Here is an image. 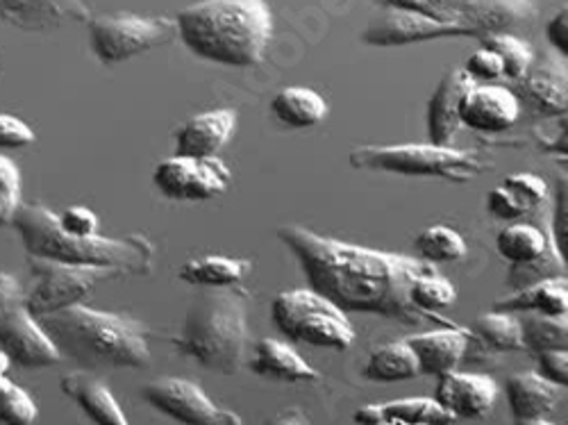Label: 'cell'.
<instances>
[{"label": "cell", "instance_id": "f907efd6", "mask_svg": "<svg viewBox=\"0 0 568 425\" xmlns=\"http://www.w3.org/2000/svg\"><path fill=\"white\" fill-rule=\"evenodd\" d=\"M516 425H555V423L546 418H535V421H516Z\"/></svg>", "mask_w": 568, "mask_h": 425}, {"label": "cell", "instance_id": "bcb514c9", "mask_svg": "<svg viewBox=\"0 0 568 425\" xmlns=\"http://www.w3.org/2000/svg\"><path fill=\"white\" fill-rule=\"evenodd\" d=\"M21 305H23L21 282L14 275L0 271V318L10 314L12 310L21 307Z\"/></svg>", "mask_w": 568, "mask_h": 425}, {"label": "cell", "instance_id": "3957f363", "mask_svg": "<svg viewBox=\"0 0 568 425\" xmlns=\"http://www.w3.org/2000/svg\"><path fill=\"white\" fill-rule=\"evenodd\" d=\"M178 37L194 55L232 67H257L273 37L266 0H201L175 17Z\"/></svg>", "mask_w": 568, "mask_h": 425}, {"label": "cell", "instance_id": "603a6c76", "mask_svg": "<svg viewBox=\"0 0 568 425\" xmlns=\"http://www.w3.org/2000/svg\"><path fill=\"white\" fill-rule=\"evenodd\" d=\"M505 394L516 421L546 418L559 401V387L535 371L514 373L505 385Z\"/></svg>", "mask_w": 568, "mask_h": 425}, {"label": "cell", "instance_id": "2e32d148", "mask_svg": "<svg viewBox=\"0 0 568 425\" xmlns=\"http://www.w3.org/2000/svg\"><path fill=\"white\" fill-rule=\"evenodd\" d=\"M520 117L518 101L507 84L473 82L459 99V123L476 130L498 134L509 130Z\"/></svg>", "mask_w": 568, "mask_h": 425}, {"label": "cell", "instance_id": "f1b7e54d", "mask_svg": "<svg viewBox=\"0 0 568 425\" xmlns=\"http://www.w3.org/2000/svg\"><path fill=\"white\" fill-rule=\"evenodd\" d=\"M273 117L287 128H314L327 117V103L310 87H287L271 101Z\"/></svg>", "mask_w": 568, "mask_h": 425}, {"label": "cell", "instance_id": "5bb4252c", "mask_svg": "<svg viewBox=\"0 0 568 425\" xmlns=\"http://www.w3.org/2000/svg\"><path fill=\"white\" fill-rule=\"evenodd\" d=\"M444 37H468V32L430 14L400 8H385L383 12H377L362 32L364 43L377 45V49H392V45L420 43Z\"/></svg>", "mask_w": 568, "mask_h": 425}, {"label": "cell", "instance_id": "ee69618b", "mask_svg": "<svg viewBox=\"0 0 568 425\" xmlns=\"http://www.w3.org/2000/svg\"><path fill=\"white\" fill-rule=\"evenodd\" d=\"M34 130L19 117L0 114V149L17 151L34 144Z\"/></svg>", "mask_w": 568, "mask_h": 425}, {"label": "cell", "instance_id": "f5cc1de1", "mask_svg": "<svg viewBox=\"0 0 568 425\" xmlns=\"http://www.w3.org/2000/svg\"><path fill=\"white\" fill-rule=\"evenodd\" d=\"M381 425H409V423H400V421H383Z\"/></svg>", "mask_w": 568, "mask_h": 425}, {"label": "cell", "instance_id": "b9f144b4", "mask_svg": "<svg viewBox=\"0 0 568 425\" xmlns=\"http://www.w3.org/2000/svg\"><path fill=\"white\" fill-rule=\"evenodd\" d=\"M462 69L466 71V75L473 82H478V84H491V82L503 80V62L489 49H480V51L473 53Z\"/></svg>", "mask_w": 568, "mask_h": 425}, {"label": "cell", "instance_id": "44dd1931", "mask_svg": "<svg viewBox=\"0 0 568 425\" xmlns=\"http://www.w3.org/2000/svg\"><path fill=\"white\" fill-rule=\"evenodd\" d=\"M473 84L464 69L448 71L437 84L433 99L428 103V139L435 146H450L455 134L459 132V99Z\"/></svg>", "mask_w": 568, "mask_h": 425}, {"label": "cell", "instance_id": "d6986e66", "mask_svg": "<svg viewBox=\"0 0 568 425\" xmlns=\"http://www.w3.org/2000/svg\"><path fill=\"white\" fill-rule=\"evenodd\" d=\"M236 128V112L221 108L212 112H203L189 119L175 132V155L182 158H216L221 149L227 144Z\"/></svg>", "mask_w": 568, "mask_h": 425}, {"label": "cell", "instance_id": "8992f818", "mask_svg": "<svg viewBox=\"0 0 568 425\" xmlns=\"http://www.w3.org/2000/svg\"><path fill=\"white\" fill-rule=\"evenodd\" d=\"M353 169L392 173L403 178H439L457 184L476 180L491 164L476 153L435 144H396V146H357L348 155Z\"/></svg>", "mask_w": 568, "mask_h": 425}, {"label": "cell", "instance_id": "7402d4cb", "mask_svg": "<svg viewBox=\"0 0 568 425\" xmlns=\"http://www.w3.org/2000/svg\"><path fill=\"white\" fill-rule=\"evenodd\" d=\"M62 392L80 405L93 425H130L112 392L89 373H69L62 381Z\"/></svg>", "mask_w": 568, "mask_h": 425}, {"label": "cell", "instance_id": "ffe728a7", "mask_svg": "<svg viewBox=\"0 0 568 425\" xmlns=\"http://www.w3.org/2000/svg\"><path fill=\"white\" fill-rule=\"evenodd\" d=\"M468 337L464 327H442L433 330V333H423L405 340V344L412 348L418 362V373L442 377L459 366L468 351Z\"/></svg>", "mask_w": 568, "mask_h": 425}, {"label": "cell", "instance_id": "74e56055", "mask_svg": "<svg viewBox=\"0 0 568 425\" xmlns=\"http://www.w3.org/2000/svg\"><path fill=\"white\" fill-rule=\"evenodd\" d=\"M21 208V171L8 155L0 153V227L12 225Z\"/></svg>", "mask_w": 568, "mask_h": 425}, {"label": "cell", "instance_id": "9c48e42d", "mask_svg": "<svg viewBox=\"0 0 568 425\" xmlns=\"http://www.w3.org/2000/svg\"><path fill=\"white\" fill-rule=\"evenodd\" d=\"M89 45L93 55L103 64H121L141 53L178 39V26L173 17H141V14H105L89 17Z\"/></svg>", "mask_w": 568, "mask_h": 425}, {"label": "cell", "instance_id": "d590c367", "mask_svg": "<svg viewBox=\"0 0 568 425\" xmlns=\"http://www.w3.org/2000/svg\"><path fill=\"white\" fill-rule=\"evenodd\" d=\"M566 269H568V262L559 255V251L555 246H550V251L532 264L509 266V273H507L505 282H507L509 290L518 292V290H526V287L535 285V282H541V280L566 277Z\"/></svg>", "mask_w": 568, "mask_h": 425}, {"label": "cell", "instance_id": "7a4b0ae2", "mask_svg": "<svg viewBox=\"0 0 568 425\" xmlns=\"http://www.w3.org/2000/svg\"><path fill=\"white\" fill-rule=\"evenodd\" d=\"M60 360L84 371L146 368L151 364L144 321L128 314L91 310L82 303L37 318Z\"/></svg>", "mask_w": 568, "mask_h": 425}, {"label": "cell", "instance_id": "8fae6325", "mask_svg": "<svg viewBox=\"0 0 568 425\" xmlns=\"http://www.w3.org/2000/svg\"><path fill=\"white\" fill-rule=\"evenodd\" d=\"M518 101L520 112L532 119H559L568 108V71L566 58L555 51H544L532 58L528 71L514 82H507Z\"/></svg>", "mask_w": 568, "mask_h": 425}, {"label": "cell", "instance_id": "6da1fadb", "mask_svg": "<svg viewBox=\"0 0 568 425\" xmlns=\"http://www.w3.org/2000/svg\"><path fill=\"white\" fill-rule=\"evenodd\" d=\"M277 240L298 260L307 287L344 314H377L405 325L425 321L448 325L439 314H425L409 301L414 280L435 273L430 264L325 237L301 225L277 227Z\"/></svg>", "mask_w": 568, "mask_h": 425}, {"label": "cell", "instance_id": "cb8c5ba5", "mask_svg": "<svg viewBox=\"0 0 568 425\" xmlns=\"http://www.w3.org/2000/svg\"><path fill=\"white\" fill-rule=\"evenodd\" d=\"M253 373L266 377V381L280 383H316L318 371L312 368L290 344L280 340H262L255 344Z\"/></svg>", "mask_w": 568, "mask_h": 425}, {"label": "cell", "instance_id": "60d3db41", "mask_svg": "<svg viewBox=\"0 0 568 425\" xmlns=\"http://www.w3.org/2000/svg\"><path fill=\"white\" fill-rule=\"evenodd\" d=\"M487 212L494 216V219H500V221H518L524 219L528 214H532L526 203L520 201L514 192H509V189L505 184L491 189L489 196H487Z\"/></svg>", "mask_w": 568, "mask_h": 425}, {"label": "cell", "instance_id": "e0dca14e", "mask_svg": "<svg viewBox=\"0 0 568 425\" xmlns=\"http://www.w3.org/2000/svg\"><path fill=\"white\" fill-rule=\"evenodd\" d=\"M498 383L483 373L450 371L439 377L435 401L457 421H478L491 414L498 401Z\"/></svg>", "mask_w": 568, "mask_h": 425}, {"label": "cell", "instance_id": "836d02e7", "mask_svg": "<svg viewBox=\"0 0 568 425\" xmlns=\"http://www.w3.org/2000/svg\"><path fill=\"white\" fill-rule=\"evenodd\" d=\"M483 49L494 51L503 62V80L514 82L528 71L532 64L535 51L528 41H524L516 34H485L483 37Z\"/></svg>", "mask_w": 568, "mask_h": 425}, {"label": "cell", "instance_id": "e575fe53", "mask_svg": "<svg viewBox=\"0 0 568 425\" xmlns=\"http://www.w3.org/2000/svg\"><path fill=\"white\" fill-rule=\"evenodd\" d=\"M409 301L416 310L425 314H437V310L450 307L457 301V292L453 287V282L437 275L428 273L414 280V285L409 290Z\"/></svg>", "mask_w": 568, "mask_h": 425}, {"label": "cell", "instance_id": "30bf717a", "mask_svg": "<svg viewBox=\"0 0 568 425\" xmlns=\"http://www.w3.org/2000/svg\"><path fill=\"white\" fill-rule=\"evenodd\" d=\"M442 21L455 23L468 37L514 34L539 17L537 0H428Z\"/></svg>", "mask_w": 568, "mask_h": 425}, {"label": "cell", "instance_id": "f546056e", "mask_svg": "<svg viewBox=\"0 0 568 425\" xmlns=\"http://www.w3.org/2000/svg\"><path fill=\"white\" fill-rule=\"evenodd\" d=\"M371 383H403L418 377V362L405 342H392L377 346L362 371Z\"/></svg>", "mask_w": 568, "mask_h": 425}, {"label": "cell", "instance_id": "c3c4849f", "mask_svg": "<svg viewBox=\"0 0 568 425\" xmlns=\"http://www.w3.org/2000/svg\"><path fill=\"white\" fill-rule=\"evenodd\" d=\"M385 8H400V10H414L420 14H430L435 19H439V14L435 12V8L428 3V0H383Z\"/></svg>", "mask_w": 568, "mask_h": 425}, {"label": "cell", "instance_id": "8d00e7d4", "mask_svg": "<svg viewBox=\"0 0 568 425\" xmlns=\"http://www.w3.org/2000/svg\"><path fill=\"white\" fill-rule=\"evenodd\" d=\"M37 414L30 394L14 385L10 377H0V425H32Z\"/></svg>", "mask_w": 568, "mask_h": 425}, {"label": "cell", "instance_id": "4316f807", "mask_svg": "<svg viewBox=\"0 0 568 425\" xmlns=\"http://www.w3.org/2000/svg\"><path fill=\"white\" fill-rule=\"evenodd\" d=\"M251 260H236L225 255H205L182 264L178 277L189 287L201 290H223L236 287L251 273Z\"/></svg>", "mask_w": 568, "mask_h": 425}, {"label": "cell", "instance_id": "f35d334b", "mask_svg": "<svg viewBox=\"0 0 568 425\" xmlns=\"http://www.w3.org/2000/svg\"><path fill=\"white\" fill-rule=\"evenodd\" d=\"M503 184L524 201L530 212L539 210L548 201V184L535 173H511Z\"/></svg>", "mask_w": 568, "mask_h": 425}, {"label": "cell", "instance_id": "7bdbcfd3", "mask_svg": "<svg viewBox=\"0 0 568 425\" xmlns=\"http://www.w3.org/2000/svg\"><path fill=\"white\" fill-rule=\"evenodd\" d=\"M55 216H58V225L67 234H73V237H91V234H99V216L89 208L71 205Z\"/></svg>", "mask_w": 568, "mask_h": 425}, {"label": "cell", "instance_id": "681fc988", "mask_svg": "<svg viewBox=\"0 0 568 425\" xmlns=\"http://www.w3.org/2000/svg\"><path fill=\"white\" fill-rule=\"evenodd\" d=\"M266 425H312V423L305 416V412L292 407V409H282L280 414H275Z\"/></svg>", "mask_w": 568, "mask_h": 425}, {"label": "cell", "instance_id": "816d5d0a", "mask_svg": "<svg viewBox=\"0 0 568 425\" xmlns=\"http://www.w3.org/2000/svg\"><path fill=\"white\" fill-rule=\"evenodd\" d=\"M12 364H10V360L3 355V353H0V377H3L6 373H8V368H10Z\"/></svg>", "mask_w": 568, "mask_h": 425}, {"label": "cell", "instance_id": "4fadbf2b", "mask_svg": "<svg viewBox=\"0 0 568 425\" xmlns=\"http://www.w3.org/2000/svg\"><path fill=\"white\" fill-rule=\"evenodd\" d=\"M141 396L158 412L182 425H242L240 414L219 407L186 377H160L141 387Z\"/></svg>", "mask_w": 568, "mask_h": 425}, {"label": "cell", "instance_id": "d4e9b609", "mask_svg": "<svg viewBox=\"0 0 568 425\" xmlns=\"http://www.w3.org/2000/svg\"><path fill=\"white\" fill-rule=\"evenodd\" d=\"M383 421H400L409 425H453L455 418L435 398H403L385 405H366L355 412V423L381 425Z\"/></svg>", "mask_w": 568, "mask_h": 425}, {"label": "cell", "instance_id": "277c9868", "mask_svg": "<svg viewBox=\"0 0 568 425\" xmlns=\"http://www.w3.org/2000/svg\"><path fill=\"white\" fill-rule=\"evenodd\" d=\"M58 212L41 203H21L12 225L19 232L28 257H43L78 266H108L123 275H149L155 262V246L146 234L130 232L125 237H73L58 225Z\"/></svg>", "mask_w": 568, "mask_h": 425}, {"label": "cell", "instance_id": "83f0119b", "mask_svg": "<svg viewBox=\"0 0 568 425\" xmlns=\"http://www.w3.org/2000/svg\"><path fill=\"white\" fill-rule=\"evenodd\" d=\"M550 246H555L550 232L526 221H516L503 227L496 237V251L509 266L532 264L541 260Z\"/></svg>", "mask_w": 568, "mask_h": 425}, {"label": "cell", "instance_id": "7dc6e473", "mask_svg": "<svg viewBox=\"0 0 568 425\" xmlns=\"http://www.w3.org/2000/svg\"><path fill=\"white\" fill-rule=\"evenodd\" d=\"M546 37L550 41V45L555 49V53L564 55L568 53V12L566 8L559 10L546 26Z\"/></svg>", "mask_w": 568, "mask_h": 425}, {"label": "cell", "instance_id": "ba28073f", "mask_svg": "<svg viewBox=\"0 0 568 425\" xmlns=\"http://www.w3.org/2000/svg\"><path fill=\"white\" fill-rule=\"evenodd\" d=\"M30 280L23 287V307L34 316L78 305L103 282L123 277L108 266H78L43 257H28Z\"/></svg>", "mask_w": 568, "mask_h": 425}, {"label": "cell", "instance_id": "52a82bcc", "mask_svg": "<svg viewBox=\"0 0 568 425\" xmlns=\"http://www.w3.org/2000/svg\"><path fill=\"white\" fill-rule=\"evenodd\" d=\"M271 321L277 333L294 344L348 351L355 342L348 316L310 287L280 292L271 303Z\"/></svg>", "mask_w": 568, "mask_h": 425}, {"label": "cell", "instance_id": "5b68a950", "mask_svg": "<svg viewBox=\"0 0 568 425\" xmlns=\"http://www.w3.org/2000/svg\"><path fill=\"white\" fill-rule=\"evenodd\" d=\"M251 294L242 287L203 290L186 310L175 351L221 375H236L246 360Z\"/></svg>", "mask_w": 568, "mask_h": 425}, {"label": "cell", "instance_id": "ac0fdd59", "mask_svg": "<svg viewBox=\"0 0 568 425\" xmlns=\"http://www.w3.org/2000/svg\"><path fill=\"white\" fill-rule=\"evenodd\" d=\"M87 19L84 0H0V21L26 32H49Z\"/></svg>", "mask_w": 568, "mask_h": 425}, {"label": "cell", "instance_id": "484cf974", "mask_svg": "<svg viewBox=\"0 0 568 425\" xmlns=\"http://www.w3.org/2000/svg\"><path fill=\"white\" fill-rule=\"evenodd\" d=\"M494 312L507 314H544V316H566L568 312V280L550 277L535 282V285L518 290L511 296H505L491 305Z\"/></svg>", "mask_w": 568, "mask_h": 425}, {"label": "cell", "instance_id": "1f68e13d", "mask_svg": "<svg viewBox=\"0 0 568 425\" xmlns=\"http://www.w3.org/2000/svg\"><path fill=\"white\" fill-rule=\"evenodd\" d=\"M414 249L425 264H450L466 257L468 249L462 234L448 225L425 227L414 240Z\"/></svg>", "mask_w": 568, "mask_h": 425}, {"label": "cell", "instance_id": "4dcf8cb0", "mask_svg": "<svg viewBox=\"0 0 568 425\" xmlns=\"http://www.w3.org/2000/svg\"><path fill=\"white\" fill-rule=\"evenodd\" d=\"M524 348L537 353L566 351L568 348V321L566 316H544L524 312L518 318Z\"/></svg>", "mask_w": 568, "mask_h": 425}, {"label": "cell", "instance_id": "ab89813d", "mask_svg": "<svg viewBox=\"0 0 568 425\" xmlns=\"http://www.w3.org/2000/svg\"><path fill=\"white\" fill-rule=\"evenodd\" d=\"M550 237H552V244L559 251V255L568 262V184H566V178L557 180Z\"/></svg>", "mask_w": 568, "mask_h": 425}, {"label": "cell", "instance_id": "f6af8a7d", "mask_svg": "<svg viewBox=\"0 0 568 425\" xmlns=\"http://www.w3.org/2000/svg\"><path fill=\"white\" fill-rule=\"evenodd\" d=\"M539 375L557 387L568 385V353L566 351H544L537 353Z\"/></svg>", "mask_w": 568, "mask_h": 425}, {"label": "cell", "instance_id": "d6a6232c", "mask_svg": "<svg viewBox=\"0 0 568 425\" xmlns=\"http://www.w3.org/2000/svg\"><path fill=\"white\" fill-rule=\"evenodd\" d=\"M473 333L498 353L524 351V337H520V323L516 314L491 310L476 318V323H473Z\"/></svg>", "mask_w": 568, "mask_h": 425}, {"label": "cell", "instance_id": "9a60e30c", "mask_svg": "<svg viewBox=\"0 0 568 425\" xmlns=\"http://www.w3.org/2000/svg\"><path fill=\"white\" fill-rule=\"evenodd\" d=\"M0 353L21 368H49L62 362L39 321L23 305L0 318Z\"/></svg>", "mask_w": 568, "mask_h": 425}, {"label": "cell", "instance_id": "7c38bea8", "mask_svg": "<svg viewBox=\"0 0 568 425\" xmlns=\"http://www.w3.org/2000/svg\"><path fill=\"white\" fill-rule=\"evenodd\" d=\"M232 182L230 169L219 158L173 155L153 171V184L169 201H210L225 194Z\"/></svg>", "mask_w": 568, "mask_h": 425}]
</instances>
